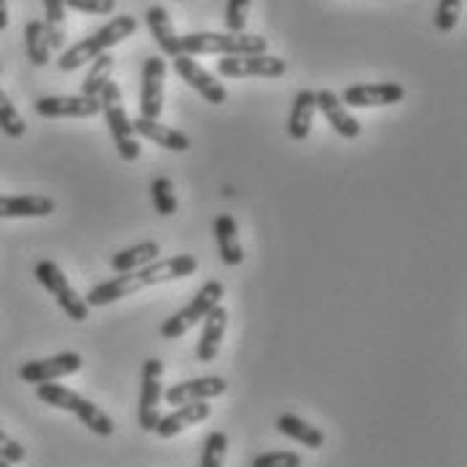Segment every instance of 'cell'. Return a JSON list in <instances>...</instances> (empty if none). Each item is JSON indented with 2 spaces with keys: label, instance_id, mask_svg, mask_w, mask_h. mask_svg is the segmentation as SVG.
<instances>
[{
  "label": "cell",
  "instance_id": "cell-1",
  "mask_svg": "<svg viewBox=\"0 0 467 467\" xmlns=\"http://www.w3.org/2000/svg\"><path fill=\"white\" fill-rule=\"evenodd\" d=\"M199 269V261L196 255H172V258H164V261H153L142 269H135V272H127V275H119L113 280L99 282L94 285L92 290L84 296V301L92 306H108L113 301H121V298H130L135 293H140L150 285H161V282H172V280H186L191 275H196Z\"/></svg>",
  "mask_w": 467,
  "mask_h": 467
},
{
  "label": "cell",
  "instance_id": "cell-2",
  "mask_svg": "<svg viewBox=\"0 0 467 467\" xmlns=\"http://www.w3.org/2000/svg\"><path fill=\"white\" fill-rule=\"evenodd\" d=\"M135 30H138V19L130 16V14H121V16H116V19L105 22L97 33L87 36L84 41H78V44L65 48V51L59 54V59H57V67H59L62 73H73V70H78L81 65L92 62L94 57L105 54L108 48L119 47L121 41H127Z\"/></svg>",
  "mask_w": 467,
  "mask_h": 467
},
{
  "label": "cell",
  "instance_id": "cell-3",
  "mask_svg": "<svg viewBox=\"0 0 467 467\" xmlns=\"http://www.w3.org/2000/svg\"><path fill=\"white\" fill-rule=\"evenodd\" d=\"M38 398H41L47 406H51V409L76 414V417L81 420V424H84L87 430H92L94 435H99V438H110V435L116 432L113 420H110L99 406H94L92 400L81 398L78 392H73V389H67V387H62V384H54V381L38 384Z\"/></svg>",
  "mask_w": 467,
  "mask_h": 467
},
{
  "label": "cell",
  "instance_id": "cell-4",
  "mask_svg": "<svg viewBox=\"0 0 467 467\" xmlns=\"http://www.w3.org/2000/svg\"><path fill=\"white\" fill-rule=\"evenodd\" d=\"M269 41L255 33H188L181 38V54L186 57H236V54H266Z\"/></svg>",
  "mask_w": 467,
  "mask_h": 467
},
{
  "label": "cell",
  "instance_id": "cell-5",
  "mask_svg": "<svg viewBox=\"0 0 467 467\" xmlns=\"http://www.w3.org/2000/svg\"><path fill=\"white\" fill-rule=\"evenodd\" d=\"M99 105L105 113V121H108V130H110V138L116 142V150L124 161H138L140 156V140L132 130V119L127 116V108H124V94L121 87L116 81H108L105 89L99 94Z\"/></svg>",
  "mask_w": 467,
  "mask_h": 467
},
{
  "label": "cell",
  "instance_id": "cell-6",
  "mask_svg": "<svg viewBox=\"0 0 467 467\" xmlns=\"http://www.w3.org/2000/svg\"><path fill=\"white\" fill-rule=\"evenodd\" d=\"M221 298H223V282H218V280L204 282V285L193 293V298L188 301L181 312H175L170 320H164V323H161V327H159L161 338L175 341V338L186 336L191 327L199 326V323L207 317V312H210V309H215V306L221 304Z\"/></svg>",
  "mask_w": 467,
  "mask_h": 467
},
{
  "label": "cell",
  "instance_id": "cell-7",
  "mask_svg": "<svg viewBox=\"0 0 467 467\" xmlns=\"http://www.w3.org/2000/svg\"><path fill=\"white\" fill-rule=\"evenodd\" d=\"M36 280L41 282L51 293V298L57 301V306L73 320V323H84L89 320V304L84 301V296L76 293V287L65 277V272L54 264V261H38L36 264Z\"/></svg>",
  "mask_w": 467,
  "mask_h": 467
},
{
  "label": "cell",
  "instance_id": "cell-8",
  "mask_svg": "<svg viewBox=\"0 0 467 467\" xmlns=\"http://www.w3.org/2000/svg\"><path fill=\"white\" fill-rule=\"evenodd\" d=\"M215 70L223 78H282L287 73V62L272 54H236L221 57Z\"/></svg>",
  "mask_w": 467,
  "mask_h": 467
},
{
  "label": "cell",
  "instance_id": "cell-9",
  "mask_svg": "<svg viewBox=\"0 0 467 467\" xmlns=\"http://www.w3.org/2000/svg\"><path fill=\"white\" fill-rule=\"evenodd\" d=\"M161 374H164V363L159 358H148L142 363L140 371V403H138V421L145 432H153L159 424V403H161Z\"/></svg>",
  "mask_w": 467,
  "mask_h": 467
},
{
  "label": "cell",
  "instance_id": "cell-10",
  "mask_svg": "<svg viewBox=\"0 0 467 467\" xmlns=\"http://www.w3.org/2000/svg\"><path fill=\"white\" fill-rule=\"evenodd\" d=\"M33 108L44 119H92L102 110L99 97L87 94H47L38 97Z\"/></svg>",
  "mask_w": 467,
  "mask_h": 467
},
{
  "label": "cell",
  "instance_id": "cell-11",
  "mask_svg": "<svg viewBox=\"0 0 467 467\" xmlns=\"http://www.w3.org/2000/svg\"><path fill=\"white\" fill-rule=\"evenodd\" d=\"M164 76H167V62L161 57H148L142 62L140 73V116L142 119H156L164 110Z\"/></svg>",
  "mask_w": 467,
  "mask_h": 467
},
{
  "label": "cell",
  "instance_id": "cell-12",
  "mask_svg": "<svg viewBox=\"0 0 467 467\" xmlns=\"http://www.w3.org/2000/svg\"><path fill=\"white\" fill-rule=\"evenodd\" d=\"M84 368V358L78 352H59L47 360H30L19 368V379L27 384H47V381H57L65 376L78 374Z\"/></svg>",
  "mask_w": 467,
  "mask_h": 467
},
{
  "label": "cell",
  "instance_id": "cell-13",
  "mask_svg": "<svg viewBox=\"0 0 467 467\" xmlns=\"http://www.w3.org/2000/svg\"><path fill=\"white\" fill-rule=\"evenodd\" d=\"M172 67H175V73L186 81L188 87H191L193 92L202 94L210 105H223V102L229 99L226 87H223L213 73H207V70L196 62V57L178 54V57L172 59Z\"/></svg>",
  "mask_w": 467,
  "mask_h": 467
},
{
  "label": "cell",
  "instance_id": "cell-14",
  "mask_svg": "<svg viewBox=\"0 0 467 467\" xmlns=\"http://www.w3.org/2000/svg\"><path fill=\"white\" fill-rule=\"evenodd\" d=\"M406 97L403 84H352L341 92V102L352 105V108H387V105H398Z\"/></svg>",
  "mask_w": 467,
  "mask_h": 467
},
{
  "label": "cell",
  "instance_id": "cell-15",
  "mask_svg": "<svg viewBox=\"0 0 467 467\" xmlns=\"http://www.w3.org/2000/svg\"><path fill=\"white\" fill-rule=\"evenodd\" d=\"M229 389L223 376H202V379H188L172 384L161 398L170 406H183V403H196V400H213L221 398Z\"/></svg>",
  "mask_w": 467,
  "mask_h": 467
},
{
  "label": "cell",
  "instance_id": "cell-16",
  "mask_svg": "<svg viewBox=\"0 0 467 467\" xmlns=\"http://www.w3.org/2000/svg\"><path fill=\"white\" fill-rule=\"evenodd\" d=\"M315 97H317V110L326 116V121L333 127L336 135H341V138H347V140L360 138L363 127H360V121L349 113V108L338 99V94L330 92V89H320V92H315Z\"/></svg>",
  "mask_w": 467,
  "mask_h": 467
},
{
  "label": "cell",
  "instance_id": "cell-17",
  "mask_svg": "<svg viewBox=\"0 0 467 467\" xmlns=\"http://www.w3.org/2000/svg\"><path fill=\"white\" fill-rule=\"evenodd\" d=\"M226 327H229V312L223 309V304H218L215 309L207 312L204 326H202V336H199V344H196V360L199 363H213L218 358Z\"/></svg>",
  "mask_w": 467,
  "mask_h": 467
},
{
  "label": "cell",
  "instance_id": "cell-18",
  "mask_svg": "<svg viewBox=\"0 0 467 467\" xmlns=\"http://www.w3.org/2000/svg\"><path fill=\"white\" fill-rule=\"evenodd\" d=\"M210 414H213V406H210L207 400L183 403V406H178V409H175L172 414L161 417L153 432H156L159 438L170 441V438H175L178 432H183V430H188V427H193V424H202V421H207V420H210Z\"/></svg>",
  "mask_w": 467,
  "mask_h": 467
},
{
  "label": "cell",
  "instance_id": "cell-19",
  "mask_svg": "<svg viewBox=\"0 0 467 467\" xmlns=\"http://www.w3.org/2000/svg\"><path fill=\"white\" fill-rule=\"evenodd\" d=\"M132 130H135V135L156 142L159 148L175 150V153H186L188 148H191V138L188 135H183L175 127H167V124L156 121V119H142V116H138V119H132Z\"/></svg>",
  "mask_w": 467,
  "mask_h": 467
},
{
  "label": "cell",
  "instance_id": "cell-20",
  "mask_svg": "<svg viewBox=\"0 0 467 467\" xmlns=\"http://www.w3.org/2000/svg\"><path fill=\"white\" fill-rule=\"evenodd\" d=\"M145 22H148V30L153 36V41L159 44L164 57H178L181 54V36L172 25V16L164 5H150L148 14H145Z\"/></svg>",
  "mask_w": 467,
  "mask_h": 467
},
{
  "label": "cell",
  "instance_id": "cell-21",
  "mask_svg": "<svg viewBox=\"0 0 467 467\" xmlns=\"http://www.w3.org/2000/svg\"><path fill=\"white\" fill-rule=\"evenodd\" d=\"M315 113H317V97L312 89H301L296 94L290 116H287V138L296 142L306 140L315 124Z\"/></svg>",
  "mask_w": 467,
  "mask_h": 467
},
{
  "label": "cell",
  "instance_id": "cell-22",
  "mask_svg": "<svg viewBox=\"0 0 467 467\" xmlns=\"http://www.w3.org/2000/svg\"><path fill=\"white\" fill-rule=\"evenodd\" d=\"M54 210L48 196H0V218H47Z\"/></svg>",
  "mask_w": 467,
  "mask_h": 467
},
{
  "label": "cell",
  "instance_id": "cell-23",
  "mask_svg": "<svg viewBox=\"0 0 467 467\" xmlns=\"http://www.w3.org/2000/svg\"><path fill=\"white\" fill-rule=\"evenodd\" d=\"M215 239H218V253L226 266H239L244 261V250L239 242V229L234 215H218L215 218Z\"/></svg>",
  "mask_w": 467,
  "mask_h": 467
},
{
  "label": "cell",
  "instance_id": "cell-24",
  "mask_svg": "<svg viewBox=\"0 0 467 467\" xmlns=\"http://www.w3.org/2000/svg\"><path fill=\"white\" fill-rule=\"evenodd\" d=\"M159 253H161V250H159V242L145 239V242H138V244H132V247L116 253V255L110 258V266H113L116 275H127V272H135V269H142V266L153 264V261L159 258Z\"/></svg>",
  "mask_w": 467,
  "mask_h": 467
},
{
  "label": "cell",
  "instance_id": "cell-25",
  "mask_svg": "<svg viewBox=\"0 0 467 467\" xmlns=\"http://www.w3.org/2000/svg\"><path fill=\"white\" fill-rule=\"evenodd\" d=\"M277 430H280L282 435H287L290 441H296V443H301V446H306L312 451L326 446V432L312 427L309 421H304L296 414H282L280 420H277Z\"/></svg>",
  "mask_w": 467,
  "mask_h": 467
},
{
  "label": "cell",
  "instance_id": "cell-26",
  "mask_svg": "<svg viewBox=\"0 0 467 467\" xmlns=\"http://www.w3.org/2000/svg\"><path fill=\"white\" fill-rule=\"evenodd\" d=\"M25 47H27V57L36 67H44L51 62V47H48L47 27L41 19H30L25 25Z\"/></svg>",
  "mask_w": 467,
  "mask_h": 467
},
{
  "label": "cell",
  "instance_id": "cell-27",
  "mask_svg": "<svg viewBox=\"0 0 467 467\" xmlns=\"http://www.w3.org/2000/svg\"><path fill=\"white\" fill-rule=\"evenodd\" d=\"M113 67H116V59H113L108 51L99 54V57H94L92 67H89V73H87V78H84V84H81V94H87V97H99L102 89H105V84L113 81Z\"/></svg>",
  "mask_w": 467,
  "mask_h": 467
},
{
  "label": "cell",
  "instance_id": "cell-28",
  "mask_svg": "<svg viewBox=\"0 0 467 467\" xmlns=\"http://www.w3.org/2000/svg\"><path fill=\"white\" fill-rule=\"evenodd\" d=\"M44 11H47V38L51 51L54 48L65 47V36H67V27H65V0H44Z\"/></svg>",
  "mask_w": 467,
  "mask_h": 467
},
{
  "label": "cell",
  "instance_id": "cell-29",
  "mask_svg": "<svg viewBox=\"0 0 467 467\" xmlns=\"http://www.w3.org/2000/svg\"><path fill=\"white\" fill-rule=\"evenodd\" d=\"M150 196H153V207L159 215L170 218L178 213V193H175V183L170 178H156L150 183Z\"/></svg>",
  "mask_w": 467,
  "mask_h": 467
},
{
  "label": "cell",
  "instance_id": "cell-30",
  "mask_svg": "<svg viewBox=\"0 0 467 467\" xmlns=\"http://www.w3.org/2000/svg\"><path fill=\"white\" fill-rule=\"evenodd\" d=\"M0 132L14 138V140L25 138V132H27L25 119L19 116V110L14 108V102L8 99V94L3 92V89H0Z\"/></svg>",
  "mask_w": 467,
  "mask_h": 467
},
{
  "label": "cell",
  "instance_id": "cell-31",
  "mask_svg": "<svg viewBox=\"0 0 467 467\" xmlns=\"http://www.w3.org/2000/svg\"><path fill=\"white\" fill-rule=\"evenodd\" d=\"M226 451H229V438H226V432H221V430L210 432V435L204 438V446H202L199 467H223Z\"/></svg>",
  "mask_w": 467,
  "mask_h": 467
},
{
  "label": "cell",
  "instance_id": "cell-32",
  "mask_svg": "<svg viewBox=\"0 0 467 467\" xmlns=\"http://www.w3.org/2000/svg\"><path fill=\"white\" fill-rule=\"evenodd\" d=\"M460 11H462V0H441L438 11H435L438 33H451L460 22Z\"/></svg>",
  "mask_w": 467,
  "mask_h": 467
},
{
  "label": "cell",
  "instance_id": "cell-33",
  "mask_svg": "<svg viewBox=\"0 0 467 467\" xmlns=\"http://www.w3.org/2000/svg\"><path fill=\"white\" fill-rule=\"evenodd\" d=\"M250 14V0H229L226 3V33H244Z\"/></svg>",
  "mask_w": 467,
  "mask_h": 467
},
{
  "label": "cell",
  "instance_id": "cell-34",
  "mask_svg": "<svg viewBox=\"0 0 467 467\" xmlns=\"http://www.w3.org/2000/svg\"><path fill=\"white\" fill-rule=\"evenodd\" d=\"M304 457L296 451H266L253 460V467H301Z\"/></svg>",
  "mask_w": 467,
  "mask_h": 467
},
{
  "label": "cell",
  "instance_id": "cell-35",
  "mask_svg": "<svg viewBox=\"0 0 467 467\" xmlns=\"http://www.w3.org/2000/svg\"><path fill=\"white\" fill-rule=\"evenodd\" d=\"M65 8H73L78 14L110 16L116 11V0H65Z\"/></svg>",
  "mask_w": 467,
  "mask_h": 467
},
{
  "label": "cell",
  "instance_id": "cell-36",
  "mask_svg": "<svg viewBox=\"0 0 467 467\" xmlns=\"http://www.w3.org/2000/svg\"><path fill=\"white\" fill-rule=\"evenodd\" d=\"M25 457H27V451L22 449V443L0 430V460H5L8 465H19V462H25Z\"/></svg>",
  "mask_w": 467,
  "mask_h": 467
},
{
  "label": "cell",
  "instance_id": "cell-37",
  "mask_svg": "<svg viewBox=\"0 0 467 467\" xmlns=\"http://www.w3.org/2000/svg\"><path fill=\"white\" fill-rule=\"evenodd\" d=\"M8 27V5H5V0H0V33Z\"/></svg>",
  "mask_w": 467,
  "mask_h": 467
},
{
  "label": "cell",
  "instance_id": "cell-38",
  "mask_svg": "<svg viewBox=\"0 0 467 467\" xmlns=\"http://www.w3.org/2000/svg\"><path fill=\"white\" fill-rule=\"evenodd\" d=\"M0 467H11V465H8V462H5V460H0Z\"/></svg>",
  "mask_w": 467,
  "mask_h": 467
},
{
  "label": "cell",
  "instance_id": "cell-39",
  "mask_svg": "<svg viewBox=\"0 0 467 467\" xmlns=\"http://www.w3.org/2000/svg\"><path fill=\"white\" fill-rule=\"evenodd\" d=\"M0 70H3V67H0Z\"/></svg>",
  "mask_w": 467,
  "mask_h": 467
}]
</instances>
